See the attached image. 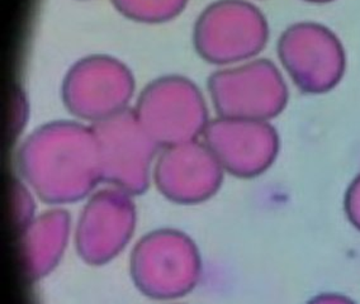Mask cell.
Masks as SVG:
<instances>
[{
    "label": "cell",
    "instance_id": "1",
    "mask_svg": "<svg viewBox=\"0 0 360 304\" xmlns=\"http://www.w3.org/2000/svg\"><path fill=\"white\" fill-rule=\"evenodd\" d=\"M18 168L25 183L50 204L80 201L103 181L94 131L70 121L34 131L20 146Z\"/></svg>",
    "mask_w": 360,
    "mask_h": 304
},
{
    "label": "cell",
    "instance_id": "2",
    "mask_svg": "<svg viewBox=\"0 0 360 304\" xmlns=\"http://www.w3.org/2000/svg\"><path fill=\"white\" fill-rule=\"evenodd\" d=\"M269 23L248 0H217L200 14L194 50L211 65L226 67L259 58L268 45Z\"/></svg>",
    "mask_w": 360,
    "mask_h": 304
},
{
    "label": "cell",
    "instance_id": "3",
    "mask_svg": "<svg viewBox=\"0 0 360 304\" xmlns=\"http://www.w3.org/2000/svg\"><path fill=\"white\" fill-rule=\"evenodd\" d=\"M219 117L268 121L283 113L290 88L281 67L268 58H252L219 67L207 83Z\"/></svg>",
    "mask_w": 360,
    "mask_h": 304
},
{
    "label": "cell",
    "instance_id": "4",
    "mask_svg": "<svg viewBox=\"0 0 360 304\" xmlns=\"http://www.w3.org/2000/svg\"><path fill=\"white\" fill-rule=\"evenodd\" d=\"M134 110L148 136L164 149L197 141L211 122L198 85L180 75L153 80L143 88Z\"/></svg>",
    "mask_w": 360,
    "mask_h": 304
},
{
    "label": "cell",
    "instance_id": "5",
    "mask_svg": "<svg viewBox=\"0 0 360 304\" xmlns=\"http://www.w3.org/2000/svg\"><path fill=\"white\" fill-rule=\"evenodd\" d=\"M277 55L284 74L303 94H328L347 72V51L340 37L315 20L287 27L278 39Z\"/></svg>",
    "mask_w": 360,
    "mask_h": 304
},
{
    "label": "cell",
    "instance_id": "6",
    "mask_svg": "<svg viewBox=\"0 0 360 304\" xmlns=\"http://www.w3.org/2000/svg\"><path fill=\"white\" fill-rule=\"evenodd\" d=\"M131 272L139 289L148 297H180L198 284L202 260L187 234L161 230L148 233L134 249Z\"/></svg>",
    "mask_w": 360,
    "mask_h": 304
},
{
    "label": "cell",
    "instance_id": "7",
    "mask_svg": "<svg viewBox=\"0 0 360 304\" xmlns=\"http://www.w3.org/2000/svg\"><path fill=\"white\" fill-rule=\"evenodd\" d=\"M91 128L97 137L103 181L129 195L143 193L159 146L142 127L135 110H122L91 124Z\"/></svg>",
    "mask_w": 360,
    "mask_h": 304
},
{
    "label": "cell",
    "instance_id": "8",
    "mask_svg": "<svg viewBox=\"0 0 360 304\" xmlns=\"http://www.w3.org/2000/svg\"><path fill=\"white\" fill-rule=\"evenodd\" d=\"M134 74L108 55H91L71 66L63 80V103L79 119L99 122L129 108L135 94Z\"/></svg>",
    "mask_w": 360,
    "mask_h": 304
},
{
    "label": "cell",
    "instance_id": "9",
    "mask_svg": "<svg viewBox=\"0 0 360 304\" xmlns=\"http://www.w3.org/2000/svg\"><path fill=\"white\" fill-rule=\"evenodd\" d=\"M203 138L225 173L240 179L266 173L281 151V137L268 121L217 117Z\"/></svg>",
    "mask_w": 360,
    "mask_h": 304
},
{
    "label": "cell",
    "instance_id": "10",
    "mask_svg": "<svg viewBox=\"0 0 360 304\" xmlns=\"http://www.w3.org/2000/svg\"><path fill=\"white\" fill-rule=\"evenodd\" d=\"M225 170L205 143L165 147L155 160L153 179L161 194L178 204H200L217 194Z\"/></svg>",
    "mask_w": 360,
    "mask_h": 304
},
{
    "label": "cell",
    "instance_id": "11",
    "mask_svg": "<svg viewBox=\"0 0 360 304\" xmlns=\"http://www.w3.org/2000/svg\"><path fill=\"white\" fill-rule=\"evenodd\" d=\"M131 197L112 187L90 198L77 228V253L82 259L91 265H102L122 251L136 227Z\"/></svg>",
    "mask_w": 360,
    "mask_h": 304
},
{
    "label": "cell",
    "instance_id": "12",
    "mask_svg": "<svg viewBox=\"0 0 360 304\" xmlns=\"http://www.w3.org/2000/svg\"><path fill=\"white\" fill-rule=\"evenodd\" d=\"M70 232V216L55 209L33 218L23 228V256L27 274L37 280L47 275L61 259Z\"/></svg>",
    "mask_w": 360,
    "mask_h": 304
},
{
    "label": "cell",
    "instance_id": "13",
    "mask_svg": "<svg viewBox=\"0 0 360 304\" xmlns=\"http://www.w3.org/2000/svg\"><path fill=\"white\" fill-rule=\"evenodd\" d=\"M123 17L146 25H159L176 18L188 0H112Z\"/></svg>",
    "mask_w": 360,
    "mask_h": 304
},
{
    "label": "cell",
    "instance_id": "14",
    "mask_svg": "<svg viewBox=\"0 0 360 304\" xmlns=\"http://www.w3.org/2000/svg\"><path fill=\"white\" fill-rule=\"evenodd\" d=\"M344 211L352 226L360 232V173L354 178L345 192Z\"/></svg>",
    "mask_w": 360,
    "mask_h": 304
},
{
    "label": "cell",
    "instance_id": "15",
    "mask_svg": "<svg viewBox=\"0 0 360 304\" xmlns=\"http://www.w3.org/2000/svg\"><path fill=\"white\" fill-rule=\"evenodd\" d=\"M306 304H358L354 299L340 293H320Z\"/></svg>",
    "mask_w": 360,
    "mask_h": 304
},
{
    "label": "cell",
    "instance_id": "16",
    "mask_svg": "<svg viewBox=\"0 0 360 304\" xmlns=\"http://www.w3.org/2000/svg\"><path fill=\"white\" fill-rule=\"evenodd\" d=\"M306 3L309 4H328V3H333L335 0H303Z\"/></svg>",
    "mask_w": 360,
    "mask_h": 304
}]
</instances>
